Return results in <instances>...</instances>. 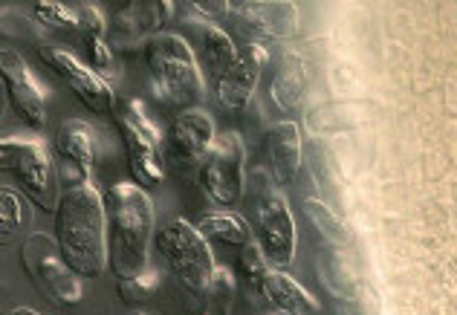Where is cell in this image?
<instances>
[{"mask_svg":"<svg viewBox=\"0 0 457 315\" xmlns=\"http://www.w3.org/2000/svg\"><path fill=\"white\" fill-rule=\"evenodd\" d=\"M55 244L70 269L81 278H99L107 269V214L87 179L70 183L62 191L55 209Z\"/></svg>","mask_w":457,"mask_h":315,"instance_id":"6da1fadb","label":"cell"},{"mask_svg":"<svg viewBox=\"0 0 457 315\" xmlns=\"http://www.w3.org/2000/svg\"><path fill=\"white\" fill-rule=\"evenodd\" d=\"M107 214V263L116 278L148 269L154 240V205L137 183H116L104 194Z\"/></svg>","mask_w":457,"mask_h":315,"instance_id":"7a4b0ae2","label":"cell"},{"mask_svg":"<svg viewBox=\"0 0 457 315\" xmlns=\"http://www.w3.org/2000/svg\"><path fill=\"white\" fill-rule=\"evenodd\" d=\"M145 62L154 76V93L160 95V102L188 107V111L203 104L206 84H203L195 53H191V46L179 35H154L145 44Z\"/></svg>","mask_w":457,"mask_h":315,"instance_id":"3957f363","label":"cell"},{"mask_svg":"<svg viewBox=\"0 0 457 315\" xmlns=\"http://www.w3.org/2000/svg\"><path fill=\"white\" fill-rule=\"evenodd\" d=\"M249 194H252V232H255L263 254L272 266H290L295 258V223L293 211L281 191L272 188V177L255 171L249 177Z\"/></svg>","mask_w":457,"mask_h":315,"instance_id":"277c9868","label":"cell"},{"mask_svg":"<svg viewBox=\"0 0 457 315\" xmlns=\"http://www.w3.org/2000/svg\"><path fill=\"white\" fill-rule=\"evenodd\" d=\"M21 266L32 286L50 301L53 307H76L84 301L81 275L70 269V263L62 258L55 237L44 232H32L21 246Z\"/></svg>","mask_w":457,"mask_h":315,"instance_id":"5b68a950","label":"cell"},{"mask_svg":"<svg viewBox=\"0 0 457 315\" xmlns=\"http://www.w3.org/2000/svg\"><path fill=\"white\" fill-rule=\"evenodd\" d=\"M156 252L162 254L165 266L183 284L188 293L203 295L214 275V258L209 240L200 235L197 226L186 220H168L162 228H156Z\"/></svg>","mask_w":457,"mask_h":315,"instance_id":"8992f818","label":"cell"},{"mask_svg":"<svg viewBox=\"0 0 457 315\" xmlns=\"http://www.w3.org/2000/svg\"><path fill=\"white\" fill-rule=\"evenodd\" d=\"M113 122L122 145L128 151V168L130 177L139 188H154L165 179L162 156H160V133L151 125L145 107L137 99L116 102Z\"/></svg>","mask_w":457,"mask_h":315,"instance_id":"52a82bcc","label":"cell"},{"mask_svg":"<svg viewBox=\"0 0 457 315\" xmlns=\"http://www.w3.org/2000/svg\"><path fill=\"white\" fill-rule=\"evenodd\" d=\"M0 171L15 177L18 186L27 191V197L38 205L41 211L55 214L62 191H58L55 168L44 145L18 139V137L4 139L0 142Z\"/></svg>","mask_w":457,"mask_h":315,"instance_id":"ba28073f","label":"cell"},{"mask_svg":"<svg viewBox=\"0 0 457 315\" xmlns=\"http://www.w3.org/2000/svg\"><path fill=\"white\" fill-rule=\"evenodd\" d=\"M200 186L223 209L240 203L246 191V148L237 133L228 130L214 139L206 160L200 162Z\"/></svg>","mask_w":457,"mask_h":315,"instance_id":"9c48e42d","label":"cell"},{"mask_svg":"<svg viewBox=\"0 0 457 315\" xmlns=\"http://www.w3.org/2000/svg\"><path fill=\"white\" fill-rule=\"evenodd\" d=\"M38 58L55 72L58 79H64L67 87L79 95V102L87 104L93 113H107V111L113 113V107H116L113 87L96 76L87 64H81L73 53H67L64 46L44 44V46H38Z\"/></svg>","mask_w":457,"mask_h":315,"instance_id":"30bf717a","label":"cell"},{"mask_svg":"<svg viewBox=\"0 0 457 315\" xmlns=\"http://www.w3.org/2000/svg\"><path fill=\"white\" fill-rule=\"evenodd\" d=\"M0 72H4V87L9 95L12 111L18 113L23 125L41 130L46 125V111H44V95L35 84L27 62L15 50L0 53Z\"/></svg>","mask_w":457,"mask_h":315,"instance_id":"8fae6325","label":"cell"},{"mask_svg":"<svg viewBox=\"0 0 457 315\" xmlns=\"http://www.w3.org/2000/svg\"><path fill=\"white\" fill-rule=\"evenodd\" d=\"M235 27L258 44V38H287L295 29L298 9L287 0H275V4H263V0H252V4H228Z\"/></svg>","mask_w":457,"mask_h":315,"instance_id":"7c38bea8","label":"cell"},{"mask_svg":"<svg viewBox=\"0 0 457 315\" xmlns=\"http://www.w3.org/2000/svg\"><path fill=\"white\" fill-rule=\"evenodd\" d=\"M174 4L168 0H145V4H125L113 12L111 32L122 44H137L139 38H154L171 21Z\"/></svg>","mask_w":457,"mask_h":315,"instance_id":"4fadbf2b","label":"cell"},{"mask_svg":"<svg viewBox=\"0 0 457 315\" xmlns=\"http://www.w3.org/2000/svg\"><path fill=\"white\" fill-rule=\"evenodd\" d=\"M263 64H267V50L261 44H249L246 53L237 58V64L223 79H218V99L226 111H240V107L249 104Z\"/></svg>","mask_w":457,"mask_h":315,"instance_id":"5bb4252c","label":"cell"},{"mask_svg":"<svg viewBox=\"0 0 457 315\" xmlns=\"http://www.w3.org/2000/svg\"><path fill=\"white\" fill-rule=\"evenodd\" d=\"M214 139V125L203 111H183L168 130V142L179 162H203Z\"/></svg>","mask_w":457,"mask_h":315,"instance_id":"9a60e30c","label":"cell"},{"mask_svg":"<svg viewBox=\"0 0 457 315\" xmlns=\"http://www.w3.org/2000/svg\"><path fill=\"white\" fill-rule=\"evenodd\" d=\"M55 151L62 156V162L70 165L67 186L84 183V177L93 171V162H96L93 128L87 122H81V119H67L55 133Z\"/></svg>","mask_w":457,"mask_h":315,"instance_id":"2e32d148","label":"cell"},{"mask_svg":"<svg viewBox=\"0 0 457 315\" xmlns=\"http://www.w3.org/2000/svg\"><path fill=\"white\" fill-rule=\"evenodd\" d=\"M267 160L275 186H293V179L302 168V133L295 122H278L270 128L267 137Z\"/></svg>","mask_w":457,"mask_h":315,"instance_id":"e0dca14e","label":"cell"},{"mask_svg":"<svg viewBox=\"0 0 457 315\" xmlns=\"http://www.w3.org/2000/svg\"><path fill=\"white\" fill-rule=\"evenodd\" d=\"M258 293L284 315H316L319 312V301L312 298L302 284H295L290 275L278 269H272L263 278Z\"/></svg>","mask_w":457,"mask_h":315,"instance_id":"ac0fdd59","label":"cell"},{"mask_svg":"<svg viewBox=\"0 0 457 315\" xmlns=\"http://www.w3.org/2000/svg\"><path fill=\"white\" fill-rule=\"evenodd\" d=\"M304 93H307V67L302 62V55L284 53L272 76V87H270L272 102L278 104V111H293V107L302 104Z\"/></svg>","mask_w":457,"mask_h":315,"instance_id":"d6986e66","label":"cell"},{"mask_svg":"<svg viewBox=\"0 0 457 315\" xmlns=\"http://www.w3.org/2000/svg\"><path fill=\"white\" fill-rule=\"evenodd\" d=\"M319 275H321L324 289H328L333 298H342V301L359 298V278L336 246H328L319 254Z\"/></svg>","mask_w":457,"mask_h":315,"instance_id":"ffe728a7","label":"cell"},{"mask_svg":"<svg viewBox=\"0 0 457 315\" xmlns=\"http://www.w3.org/2000/svg\"><path fill=\"white\" fill-rule=\"evenodd\" d=\"M191 27L197 29V38H200V46H203V58H206V67L214 72L218 79H223L228 70L237 64V50L232 38L220 29L214 27V23H191Z\"/></svg>","mask_w":457,"mask_h":315,"instance_id":"44dd1931","label":"cell"},{"mask_svg":"<svg viewBox=\"0 0 457 315\" xmlns=\"http://www.w3.org/2000/svg\"><path fill=\"white\" fill-rule=\"evenodd\" d=\"M200 235L214 244H226V246H246L252 244V228L244 223V217H237L232 211H212L200 217Z\"/></svg>","mask_w":457,"mask_h":315,"instance_id":"7402d4cb","label":"cell"},{"mask_svg":"<svg viewBox=\"0 0 457 315\" xmlns=\"http://www.w3.org/2000/svg\"><path fill=\"white\" fill-rule=\"evenodd\" d=\"M81 44H84V50H87V67L113 87L119 76H122V67H119L111 44L104 41V35H81Z\"/></svg>","mask_w":457,"mask_h":315,"instance_id":"603a6c76","label":"cell"},{"mask_svg":"<svg viewBox=\"0 0 457 315\" xmlns=\"http://www.w3.org/2000/svg\"><path fill=\"white\" fill-rule=\"evenodd\" d=\"M232 304H235V275L228 269H214L206 293H203L200 315H232Z\"/></svg>","mask_w":457,"mask_h":315,"instance_id":"cb8c5ba5","label":"cell"},{"mask_svg":"<svg viewBox=\"0 0 457 315\" xmlns=\"http://www.w3.org/2000/svg\"><path fill=\"white\" fill-rule=\"evenodd\" d=\"M304 214H307V220L312 223V228H316V232H319L324 240H328L330 246H345V244H347V232H345L342 220H339V217H336L321 200L307 197V200H304Z\"/></svg>","mask_w":457,"mask_h":315,"instance_id":"d4e9b609","label":"cell"},{"mask_svg":"<svg viewBox=\"0 0 457 315\" xmlns=\"http://www.w3.org/2000/svg\"><path fill=\"white\" fill-rule=\"evenodd\" d=\"M27 223H29V209L23 205V197L18 191L4 188L0 191V240L9 244Z\"/></svg>","mask_w":457,"mask_h":315,"instance_id":"484cf974","label":"cell"},{"mask_svg":"<svg viewBox=\"0 0 457 315\" xmlns=\"http://www.w3.org/2000/svg\"><path fill=\"white\" fill-rule=\"evenodd\" d=\"M156 286H160V275L154 269H145L139 275L119 278L116 293H119V301H122V304H142V301H148L156 293Z\"/></svg>","mask_w":457,"mask_h":315,"instance_id":"4316f807","label":"cell"},{"mask_svg":"<svg viewBox=\"0 0 457 315\" xmlns=\"http://www.w3.org/2000/svg\"><path fill=\"white\" fill-rule=\"evenodd\" d=\"M32 15L35 21L46 23L53 29H67V32H81V18L76 9L53 4V0H41V4H32Z\"/></svg>","mask_w":457,"mask_h":315,"instance_id":"83f0119b","label":"cell"},{"mask_svg":"<svg viewBox=\"0 0 457 315\" xmlns=\"http://www.w3.org/2000/svg\"><path fill=\"white\" fill-rule=\"evenodd\" d=\"M237 266L244 269V275H246V281L252 284V286H261V281L267 278L272 269H270V258L263 254V249H261V244H246V246H240V252H237Z\"/></svg>","mask_w":457,"mask_h":315,"instance_id":"f1b7e54d","label":"cell"},{"mask_svg":"<svg viewBox=\"0 0 457 315\" xmlns=\"http://www.w3.org/2000/svg\"><path fill=\"white\" fill-rule=\"evenodd\" d=\"M9 315H38V312H35V310H27V307H15Z\"/></svg>","mask_w":457,"mask_h":315,"instance_id":"f546056e","label":"cell"},{"mask_svg":"<svg viewBox=\"0 0 457 315\" xmlns=\"http://www.w3.org/2000/svg\"><path fill=\"white\" fill-rule=\"evenodd\" d=\"M137 315H145V312H137Z\"/></svg>","mask_w":457,"mask_h":315,"instance_id":"4dcf8cb0","label":"cell"},{"mask_svg":"<svg viewBox=\"0 0 457 315\" xmlns=\"http://www.w3.org/2000/svg\"><path fill=\"white\" fill-rule=\"evenodd\" d=\"M272 315H275V312H272Z\"/></svg>","mask_w":457,"mask_h":315,"instance_id":"1f68e13d","label":"cell"}]
</instances>
